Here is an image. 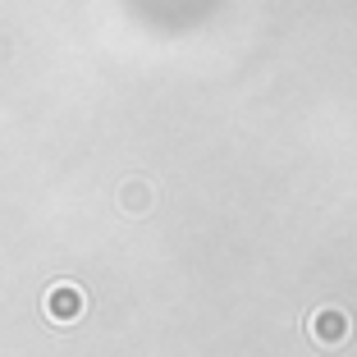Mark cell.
<instances>
[{
    "mask_svg": "<svg viewBox=\"0 0 357 357\" xmlns=\"http://www.w3.org/2000/svg\"><path fill=\"white\" fill-rule=\"evenodd\" d=\"M307 335H312V344L321 348H339L353 339V316L339 312V307H321V312L307 316Z\"/></svg>",
    "mask_w": 357,
    "mask_h": 357,
    "instance_id": "cell-1",
    "label": "cell"
}]
</instances>
